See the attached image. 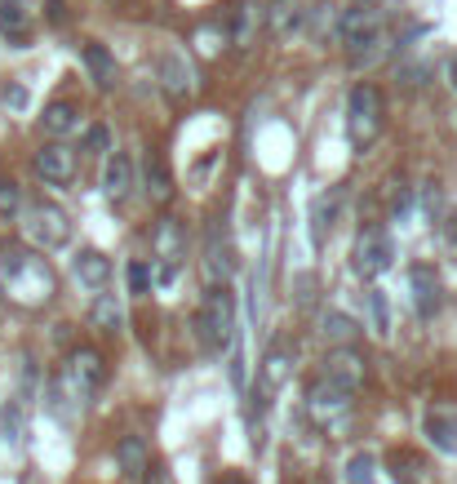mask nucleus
<instances>
[{
  "mask_svg": "<svg viewBox=\"0 0 457 484\" xmlns=\"http://www.w3.org/2000/svg\"><path fill=\"white\" fill-rule=\"evenodd\" d=\"M0 289H9L18 302L41 307V302L53 293V275L36 254H27V249H18V245H14V249H5V254H0Z\"/></svg>",
  "mask_w": 457,
  "mask_h": 484,
  "instance_id": "obj_1",
  "label": "nucleus"
},
{
  "mask_svg": "<svg viewBox=\"0 0 457 484\" xmlns=\"http://www.w3.org/2000/svg\"><path fill=\"white\" fill-rule=\"evenodd\" d=\"M196 338H201L204 351H227L231 338H236V298L227 284H213L204 293V302L196 307Z\"/></svg>",
  "mask_w": 457,
  "mask_h": 484,
  "instance_id": "obj_2",
  "label": "nucleus"
},
{
  "mask_svg": "<svg viewBox=\"0 0 457 484\" xmlns=\"http://www.w3.org/2000/svg\"><path fill=\"white\" fill-rule=\"evenodd\" d=\"M382 18H387V9H382V0H356V5H347L342 9V23H338V36H342V45L347 50H368V45H378V36H382Z\"/></svg>",
  "mask_w": 457,
  "mask_h": 484,
  "instance_id": "obj_3",
  "label": "nucleus"
},
{
  "mask_svg": "<svg viewBox=\"0 0 457 484\" xmlns=\"http://www.w3.org/2000/svg\"><path fill=\"white\" fill-rule=\"evenodd\" d=\"M378 134H382V94L373 85H356L351 107H347V138L356 152H364V147H373Z\"/></svg>",
  "mask_w": 457,
  "mask_h": 484,
  "instance_id": "obj_4",
  "label": "nucleus"
},
{
  "mask_svg": "<svg viewBox=\"0 0 457 484\" xmlns=\"http://www.w3.org/2000/svg\"><path fill=\"white\" fill-rule=\"evenodd\" d=\"M18 218H23L27 240H32V245H41V249H62V245L71 240V218L62 214L58 205H50V200L27 205Z\"/></svg>",
  "mask_w": 457,
  "mask_h": 484,
  "instance_id": "obj_5",
  "label": "nucleus"
},
{
  "mask_svg": "<svg viewBox=\"0 0 457 484\" xmlns=\"http://www.w3.org/2000/svg\"><path fill=\"white\" fill-rule=\"evenodd\" d=\"M391 258H396L391 236H387L382 227H364V236L356 240V258H351V267H356L359 280H378L382 271L391 267Z\"/></svg>",
  "mask_w": 457,
  "mask_h": 484,
  "instance_id": "obj_6",
  "label": "nucleus"
},
{
  "mask_svg": "<svg viewBox=\"0 0 457 484\" xmlns=\"http://www.w3.org/2000/svg\"><path fill=\"white\" fill-rule=\"evenodd\" d=\"M58 382L67 386V396H71L76 405H85V400L98 391V382H102V356L98 351H89V347L71 351V360H67V369H62Z\"/></svg>",
  "mask_w": 457,
  "mask_h": 484,
  "instance_id": "obj_7",
  "label": "nucleus"
},
{
  "mask_svg": "<svg viewBox=\"0 0 457 484\" xmlns=\"http://www.w3.org/2000/svg\"><path fill=\"white\" fill-rule=\"evenodd\" d=\"M342 209H347V182H338V187H329V191H320L311 200V245L315 249L329 240V231L338 227Z\"/></svg>",
  "mask_w": 457,
  "mask_h": 484,
  "instance_id": "obj_8",
  "label": "nucleus"
},
{
  "mask_svg": "<svg viewBox=\"0 0 457 484\" xmlns=\"http://www.w3.org/2000/svg\"><path fill=\"white\" fill-rule=\"evenodd\" d=\"M324 382L342 396H351L359 382H364V356L351 351V347H333L329 360H324Z\"/></svg>",
  "mask_w": 457,
  "mask_h": 484,
  "instance_id": "obj_9",
  "label": "nucleus"
},
{
  "mask_svg": "<svg viewBox=\"0 0 457 484\" xmlns=\"http://www.w3.org/2000/svg\"><path fill=\"white\" fill-rule=\"evenodd\" d=\"M408 289H413V312L422 321H431L440 307H444V284H440V271L435 267H413L408 271Z\"/></svg>",
  "mask_w": 457,
  "mask_h": 484,
  "instance_id": "obj_10",
  "label": "nucleus"
},
{
  "mask_svg": "<svg viewBox=\"0 0 457 484\" xmlns=\"http://www.w3.org/2000/svg\"><path fill=\"white\" fill-rule=\"evenodd\" d=\"M36 173L53 182V187H67L71 178H76V152L67 147V143H50V147H41L36 152Z\"/></svg>",
  "mask_w": 457,
  "mask_h": 484,
  "instance_id": "obj_11",
  "label": "nucleus"
},
{
  "mask_svg": "<svg viewBox=\"0 0 457 484\" xmlns=\"http://www.w3.org/2000/svg\"><path fill=\"white\" fill-rule=\"evenodd\" d=\"M129 191H134V161H129L125 152H111V156H107V169H102V196H107L111 205H125Z\"/></svg>",
  "mask_w": 457,
  "mask_h": 484,
  "instance_id": "obj_12",
  "label": "nucleus"
},
{
  "mask_svg": "<svg viewBox=\"0 0 457 484\" xmlns=\"http://www.w3.org/2000/svg\"><path fill=\"white\" fill-rule=\"evenodd\" d=\"M422 435H426L440 453H457V409H449V405L426 409V418H422Z\"/></svg>",
  "mask_w": 457,
  "mask_h": 484,
  "instance_id": "obj_13",
  "label": "nucleus"
},
{
  "mask_svg": "<svg viewBox=\"0 0 457 484\" xmlns=\"http://www.w3.org/2000/svg\"><path fill=\"white\" fill-rule=\"evenodd\" d=\"M289 365H294V356H289V347H275L266 360H262V377H257V391H254V405L262 409L280 386H284V377H289Z\"/></svg>",
  "mask_w": 457,
  "mask_h": 484,
  "instance_id": "obj_14",
  "label": "nucleus"
},
{
  "mask_svg": "<svg viewBox=\"0 0 457 484\" xmlns=\"http://www.w3.org/2000/svg\"><path fill=\"white\" fill-rule=\"evenodd\" d=\"M160 80H164V89L178 94V98H187V94L196 89V71H191V62L178 54V50H164V54H160Z\"/></svg>",
  "mask_w": 457,
  "mask_h": 484,
  "instance_id": "obj_15",
  "label": "nucleus"
},
{
  "mask_svg": "<svg viewBox=\"0 0 457 484\" xmlns=\"http://www.w3.org/2000/svg\"><path fill=\"white\" fill-rule=\"evenodd\" d=\"M155 254L164 258V267H178V258L187 254V231L178 218H160L155 222Z\"/></svg>",
  "mask_w": 457,
  "mask_h": 484,
  "instance_id": "obj_16",
  "label": "nucleus"
},
{
  "mask_svg": "<svg viewBox=\"0 0 457 484\" xmlns=\"http://www.w3.org/2000/svg\"><path fill=\"white\" fill-rule=\"evenodd\" d=\"M76 280H80L85 289L102 293V289H107V280H111V263H107V254H98V249H80V254H76Z\"/></svg>",
  "mask_w": 457,
  "mask_h": 484,
  "instance_id": "obj_17",
  "label": "nucleus"
},
{
  "mask_svg": "<svg viewBox=\"0 0 457 484\" xmlns=\"http://www.w3.org/2000/svg\"><path fill=\"white\" fill-rule=\"evenodd\" d=\"M347 400H351V396L333 391L324 377H320L315 386H306V405H311V414H320V418H338V414H347Z\"/></svg>",
  "mask_w": 457,
  "mask_h": 484,
  "instance_id": "obj_18",
  "label": "nucleus"
},
{
  "mask_svg": "<svg viewBox=\"0 0 457 484\" xmlns=\"http://www.w3.org/2000/svg\"><path fill=\"white\" fill-rule=\"evenodd\" d=\"M298 23H303V0H266V27L275 36L298 32Z\"/></svg>",
  "mask_w": 457,
  "mask_h": 484,
  "instance_id": "obj_19",
  "label": "nucleus"
},
{
  "mask_svg": "<svg viewBox=\"0 0 457 484\" xmlns=\"http://www.w3.org/2000/svg\"><path fill=\"white\" fill-rule=\"evenodd\" d=\"M27 27H32V9H27V0H0V36L23 41Z\"/></svg>",
  "mask_w": 457,
  "mask_h": 484,
  "instance_id": "obj_20",
  "label": "nucleus"
},
{
  "mask_svg": "<svg viewBox=\"0 0 457 484\" xmlns=\"http://www.w3.org/2000/svg\"><path fill=\"white\" fill-rule=\"evenodd\" d=\"M231 254H227V240H222V231H213V240H209V254H204V275L213 280V284H227L231 280Z\"/></svg>",
  "mask_w": 457,
  "mask_h": 484,
  "instance_id": "obj_21",
  "label": "nucleus"
},
{
  "mask_svg": "<svg viewBox=\"0 0 457 484\" xmlns=\"http://www.w3.org/2000/svg\"><path fill=\"white\" fill-rule=\"evenodd\" d=\"M85 67H89V76L98 80L102 89H111V85H116V58H111L107 45L89 41V45H85Z\"/></svg>",
  "mask_w": 457,
  "mask_h": 484,
  "instance_id": "obj_22",
  "label": "nucleus"
},
{
  "mask_svg": "<svg viewBox=\"0 0 457 484\" xmlns=\"http://www.w3.org/2000/svg\"><path fill=\"white\" fill-rule=\"evenodd\" d=\"M41 125H45V134H50V138H67V134L80 125V111L71 107V103H50L45 116H41Z\"/></svg>",
  "mask_w": 457,
  "mask_h": 484,
  "instance_id": "obj_23",
  "label": "nucleus"
},
{
  "mask_svg": "<svg viewBox=\"0 0 457 484\" xmlns=\"http://www.w3.org/2000/svg\"><path fill=\"white\" fill-rule=\"evenodd\" d=\"M116 462H120L125 476H143V467H147V444H143V435H125L120 449H116Z\"/></svg>",
  "mask_w": 457,
  "mask_h": 484,
  "instance_id": "obj_24",
  "label": "nucleus"
},
{
  "mask_svg": "<svg viewBox=\"0 0 457 484\" xmlns=\"http://www.w3.org/2000/svg\"><path fill=\"white\" fill-rule=\"evenodd\" d=\"M359 333V324L347 312H324V338L338 342V347H351V338Z\"/></svg>",
  "mask_w": 457,
  "mask_h": 484,
  "instance_id": "obj_25",
  "label": "nucleus"
},
{
  "mask_svg": "<svg viewBox=\"0 0 457 484\" xmlns=\"http://www.w3.org/2000/svg\"><path fill=\"white\" fill-rule=\"evenodd\" d=\"M147 196H152L155 205H164L169 196H173V182H169V173H164V164L147 156Z\"/></svg>",
  "mask_w": 457,
  "mask_h": 484,
  "instance_id": "obj_26",
  "label": "nucleus"
},
{
  "mask_svg": "<svg viewBox=\"0 0 457 484\" xmlns=\"http://www.w3.org/2000/svg\"><path fill=\"white\" fill-rule=\"evenodd\" d=\"M94 324L98 329H107V333H120V307H116V298L102 289L98 302H94Z\"/></svg>",
  "mask_w": 457,
  "mask_h": 484,
  "instance_id": "obj_27",
  "label": "nucleus"
},
{
  "mask_svg": "<svg viewBox=\"0 0 457 484\" xmlns=\"http://www.w3.org/2000/svg\"><path fill=\"white\" fill-rule=\"evenodd\" d=\"M347 484H373L378 480V462H373V453H356L351 462H347Z\"/></svg>",
  "mask_w": 457,
  "mask_h": 484,
  "instance_id": "obj_28",
  "label": "nucleus"
},
{
  "mask_svg": "<svg viewBox=\"0 0 457 484\" xmlns=\"http://www.w3.org/2000/svg\"><path fill=\"white\" fill-rule=\"evenodd\" d=\"M18 214H23V191H18L14 178H0V218L14 222Z\"/></svg>",
  "mask_w": 457,
  "mask_h": 484,
  "instance_id": "obj_29",
  "label": "nucleus"
},
{
  "mask_svg": "<svg viewBox=\"0 0 457 484\" xmlns=\"http://www.w3.org/2000/svg\"><path fill=\"white\" fill-rule=\"evenodd\" d=\"M391 467H396V480L400 484H413L422 471H426V467H422V458H413L408 449H396V453H391Z\"/></svg>",
  "mask_w": 457,
  "mask_h": 484,
  "instance_id": "obj_30",
  "label": "nucleus"
},
{
  "mask_svg": "<svg viewBox=\"0 0 457 484\" xmlns=\"http://www.w3.org/2000/svg\"><path fill=\"white\" fill-rule=\"evenodd\" d=\"M85 152L89 156H111V125H94L89 134H85Z\"/></svg>",
  "mask_w": 457,
  "mask_h": 484,
  "instance_id": "obj_31",
  "label": "nucleus"
},
{
  "mask_svg": "<svg viewBox=\"0 0 457 484\" xmlns=\"http://www.w3.org/2000/svg\"><path fill=\"white\" fill-rule=\"evenodd\" d=\"M0 435H5V444H18V435H23V414H18V405H5V409H0Z\"/></svg>",
  "mask_w": 457,
  "mask_h": 484,
  "instance_id": "obj_32",
  "label": "nucleus"
},
{
  "mask_svg": "<svg viewBox=\"0 0 457 484\" xmlns=\"http://www.w3.org/2000/svg\"><path fill=\"white\" fill-rule=\"evenodd\" d=\"M125 280H129V293L138 298V293L152 289V267H147V263H129V267H125Z\"/></svg>",
  "mask_w": 457,
  "mask_h": 484,
  "instance_id": "obj_33",
  "label": "nucleus"
},
{
  "mask_svg": "<svg viewBox=\"0 0 457 484\" xmlns=\"http://www.w3.org/2000/svg\"><path fill=\"white\" fill-rule=\"evenodd\" d=\"M368 312H373L378 333H387V324H391V307H387V293H382V289H373V293H368Z\"/></svg>",
  "mask_w": 457,
  "mask_h": 484,
  "instance_id": "obj_34",
  "label": "nucleus"
},
{
  "mask_svg": "<svg viewBox=\"0 0 457 484\" xmlns=\"http://www.w3.org/2000/svg\"><path fill=\"white\" fill-rule=\"evenodd\" d=\"M249 18H254V14H249V0H245V5H236V14H231V36H236V41H245V36H249Z\"/></svg>",
  "mask_w": 457,
  "mask_h": 484,
  "instance_id": "obj_35",
  "label": "nucleus"
},
{
  "mask_svg": "<svg viewBox=\"0 0 457 484\" xmlns=\"http://www.w3.org/2000/svg\"><path fill=\"white\" fill-rule=\"evenodd\" d=\"M422 209H426V218H440V209H444V196H440V187L431 182V187H422Z\"/></svg>",
  "mask_w": 457,
  "mask_h": 484,
  "instance_id": "obj_36",
  "label": "nucleus"
},
{
  "mask_svg": "<svg viewBox=\"0 0 457 484\" xmlns=\"http://www.w3.org/2000/svg\"><path fill=\"white\" fill-rule=\"evenodd\" d=\"M440 222H444V240H449V245H457V209H453V214H444Z\"/></svg>",
  "mask_w": 457,
  "mask_h": 484,
  "instance_id": "obj_37",
  "label": "nucleus"
},
{
  "mask_svg": "<svg viewBox=\"0 0 457 484\" xmlns=\"http://www.w3.org/2000/svg\"><path fill=\"white\" fill-rule=\"evenodd\" d=\"M50 23H67V5L62 0H50Z\"/></svg>",
  "mask_w": 457,
  "mask_h": 484,
  "instance_id": "obj_38",
  "label": "nucleus"
},
{
  "mask_svg": "<svg viewBox=\"0 0 457 484\" xmlns=\"http://www.w3.org/2000/svg\"><path fill=\"white\" fill-rule=\"evenodd\" d=\"M449 85H453V89H457V54L449 58Z\"/></svg>",
  "mask_w": 457,
  "mask_h": 484,
  "instance_id": "obj_39",
  "label": "nucleus"
},
{
  "mask_svg": "<svg viewBox=\"0 0 457 484\" xmlns=\"http://www.w3.org/2000/svg\"><path fill=\"white\" fill-rule=\"evenodd\" d=\"M147 484H164V476H160V471H147Z\"/></svg>",
  "mask_w": 457,
  "mask_h": 484,
  "instance_id": "obj_40",
  "label": "nucleus"
}]
</instances>
